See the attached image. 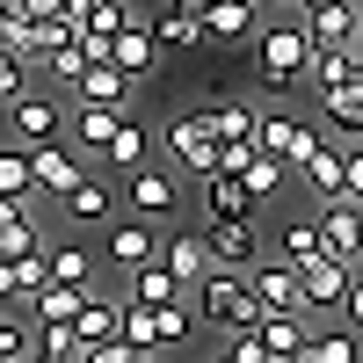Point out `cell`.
Returning a JSON list of instances; mask_svg holds the SVG:
<instances>
[{
    "label": "cell",
    "mask_w": 363,
    "mask_h": 363,
    "mask_svg": "<svg viewBox=\"0 0 363 363\" xmlns=\"http://www.w3.org/2000/svg\"><path fill=\"white\" fill-rule=\"evenodd\" d=\"M306 73H313L306 29L262 15V29H255V87H262V95H298V87H313Z\"/></svg>",
    "instance_id": "obj_1"
},
{
    "label": "cell",
    "mask_w": 363,
    "mask_h": 363,
    "mask_svg": "<svg viewBox=\"0 0 363 363\" xmlns=\"http://www.w3.org/2000/svg\"><path fill=\"white\" fill-rule=\"evenodd\" d=\"M189 306H196L203 327H218V335H233V327H255V320H262L255 291H247V269H218V262H211L203 277L189 284Z\"/></svg>",
    "instance_id": "obj_2"
},
{
    "label": "cell",
    "mask_w": 363,
    "mask_h": 363,
    "mask_svg": "<svg viewBox=\"0 0 363 363\" xmlns=\"http://www.w3.org/2000/svg\"><path fill=\"white\" fill-rule=\"evenodd\" d=\"M0 116H8V138H15V145H44V138H66V102H58V95H44L37 80H29L15 102H0Z\"/></svg>",
    "instance_id": "obj_3"
},
{
    "label": "cell",
    "mask_w": 363,
    "mask_h": 363,
    "mask_svg": "<svg viewBox=\"0 0 363 363\" xmlns=\"http://www.w3.org/2000/svg\"><path fill=\"white\" fill-rule=\"evenodd\" d=\"M22 153H29V189H37V203H58V196L87 174L73 138H44V145H22Z\"/></svg>",
    "instance_id": "obj_4"
},
{
    "label": "cell",
    "mask_w": 363,
    "mask_h": 363,
    "mask_svg": "<svg viewBox=\"0 0 363 363\" xmlns=\"http://www.w3.org/2000/svg\"><path fill=\"white\" fill-rule=\"evenodd\" d=\"M320 138H327V131H320V124H298L291 109H255V145H262V153H277L284 167H298Z\"/></svg>",
    "instance_id": "obj_5"
},
{
    "label": "cell",
    "mask_w": 363,
    "mask_h": 363,
    "mask_svg": "<svg viewBox=\"0 0 363 363\" xmlns=\"http://www.w3.org/2000/svg\"><path fill=\"white\" fill-rule=\"evenodd\" d=\"M313 233H320V247L335 255V262H349L356 277H363V233H356V196H327V203H313Z\"/></svg>",
    "instance_id": "obj_6"
},
{
    "label": "cell",
    "mask_w": 363,
    "mask_h": 363,
    "mask_svg": "<svg viewBox=\"0 0 363 363\" xmlns=\"http://www.w3.org/2000/svg\"><path fill=\"white\" fill-rule=\"evenodd\" d=\"M160 145H167V160L182 167V174H211V167H218V138H211V124H203V116H174V124L160 131Z\"/></svg>",
    "instance_id": "obj_7"
},
{
    "label": "cell",
    "mask_w": 363,
    "mask_h": 363,
    "mask_svg": "<svg viewBox=\"0 0 363 363\" xmlns=\"http://www.w3.org/2000/svg\"><path fill=\"white\" fill-rule=\"evenodd\" d=\"M102 262L109 269H145V262H160V233H153V218H109V233H102Z\"/></svg>",
    "instance_id": "obj_8"
},
{
    "label": "cell",
    "mask_w": 363,
    "mask_h": 363,
    "mask_svg": "<svg viewBox=\"0 0 363 363\" xmlns=\"http://www.w3.org/2000/svg\"><path fill=\"white\" fill-rule=\"evenodd\" d=\"M109 66H116V73H124L131 87H138L145 73H153V66H160V44H153V15H138V8H131V22H124V29H116V37H109Z\"/></svg>",
    "instance_id": "obj_9"
},
{
    "label": "cell",
    "mask_w": 363,
    "mask_h": 363,
    "mask_svg": "<svg viewBox=\"0 0 363 363\" xmlns=\"http://www.w3.org/2000/svg\"><path fill=\"white\" fill-rule=\"evenodd\" d=\"M320 131L335 138V145H363V80L320 87Z\"/></svg>",
    "instance_id": "obj_10"
},
{
    "label": "cell",
    "mask_w": 363,
    "mask_h": 363,
    "mask_svg": "<svg viewBox=\"0 0 363 363\" xmlns=\"http://www.w3.org/2000/svg\"><path fill=\"white\" fill-rule=\"evenodd\" d=\"M247 291H255V306L262 313H306V291H298V269L291 262H247Z\"/></svg>",
    "instance_id": "obj_11"
},
{
    "label": "cell",
    "mask_w": 363,
    "mask_h": 363,
    "mask_svg": "<svg viewBox=\"0 0 363 363\" xmlns=\"http://www.w3.org/2000/svg\"><path fill=\"white\" fill-rule=\"evenodd\" d=\"M262 15H269L262 0H211L196 22H203V44H255Z\"/></svg>",
    "instance_id": "obj_12"
},
{
    "label": "cell",
    "mask_w": 363,
    "mask_h": 363,
    "mask_svg": "<svg viewBox=\"0 0 363 363\" xmlns=\"http://www.w3.org/2000/svg\"><path fill=\"white\" fill-rule=\"evenodd\" d=\"M124 203H131V218H167V211L182 203V189H174V174H167V167L145 160V167L124 174Z\"/></svg>",
    "instance_id": "obj_13"
},
{
    "label": "cell",
    "mask_w": 363,
    "mask_h": 363,
    "mask_svg": "<svg viewBox=\"0 0 363 363\" xmlns=\"http://www.w3.org/2000/svg\"><path fill=\"white\" fill-rule=\"evenodd\" d=\"M291 182H298V189H306L313 203H327V196H349V182H342V145H335V138H320L313 153L291 167Z\"/></svg>",
    "instance_id": "obj_14"
},
{
    "label": "cell",
    "mask_w": 363,
    "mask_h": 363,
    "mask_svg": "<svg viewBox=\"0 0 363 363\" xmlns=\"http://www.w3.org/2000/svg\"><path fill=\"white\" fill-rule=\"evenodd\" d=\"M203 247H211L218 269H247V262H262V225L255 218H218L203 233Z\"/></svg>",
    "instance_id": "obj_15"
},
{
    "label": "cell",
    "mask_w": 363,
    "mask_h": 363,
    "mask_svg": "<svg viewBox=\"0 0 363 363\" xmlns=\"http://www.w3.org/2000/svg\"><path fill=\"white\" fill-rule=\"evenodd\" d=\"M349 277H356V269H349V262H335V255L306 262V269H298V291H306V313H342V291H349Z\"/></svg>",
    "instance_id": "obj_16"
},
{
    "label": "cell",
    "mask_w": 363,
    "mask_h": 363,
    "mask_svg": "<svg viewBox=\"0 0 363 363\" xmlns=\"http://www.w3.org/2000/svg\"><path fill=\"white\" fill-rule=\"evenodd\" d=\"M298 29H306L313 51H335L356 37V0H320V8H298Z\"/></svg>",
    "instance_id": "obj_17"
},
{
    "label": "cell",
    "mask_w": 363,
    "mask_h": 363,
    "mask_svg": "<svg viewBox=\"0 0 363 363\" xmlns=\"http://www.w3.org/2000/svg\"><path fill=\"white\" fill-rule=\"evenodd\" d=\"M95 160H102V167H116V174H131V167L153 160V131H145L138 116H116V131H109V145H102Z\"/></svg>",
    "instance_id": "obj_18"
},
{
    "label": "cell",
    "mask_w": 363,
    "mask_h": 363,
    "mask_svg": "<svg viewBox=\"0 0 363 363\" xmlns=\"http://www.w3.org/2000/svg\"><path fill=\"white\" fill-rule=\"evenodd\" d=\"M51 211H66L73 225H109V211H116V196H109V182H102V174H80V182H73V189L58 196Z\"/></svg>",
    "instance_id": "obj_19"
},
{
    "label": "cell",
    "mask_w": 363,
    "mask_h": 363,
    "mask_svg": "<svg viewBox=\"0 0 363 363\" xmlns=\"http://www.w3.org/2000/svg\"><path fill=\"white\" fill-rule=\"evenodd\" d=\"M203 211H211V225L218 218H255V196H247V182L233 167H211L203 174Z\"/></svg>",
    "instance_id": "obj_20"
},
{
    "label": "cell",
    "mask_w": 363,
    "mask_h": 363,
    "mask_svg": "<svg viewBox=\"0 0 363 363\" xmlns=\"http://www.w3.org/2000/svg\"><path fill=\"white\" fill-rule=\"evenodd\" d=\"M124 298H131V306H174V298H189V284H182L167 262H145V269L124 277Z\"/></svg>",
    "instance_id": "obj_21"
},
{
    "label": "cell",
    "mask_w": 363,
    "mask_h": 363,
    "mask_svg": "<svg viewBox=\"0 0 363 363\" xmlns=\"http://www.w3.org/2000/svg\"><path fill=\"white\" fill-rule=\"evenodd\" d=\"M203 124H211V138H255V109L233 95V87H211V102L196 109Z\"/></svg>",
    "instance_id": "obj_22"
},
{
    "label": "cell",
    "mask_w": 363,
    "mask_h": 363,
    "mask_svg": "<svg viewBox=\"0 0 363 363\" xmlns=\"http://www.w3.org/2000/svg\"><path fill=\"white\" fill-rule=\"evenodd\" d=\"M116 313H124V298H102V291H87V298H80V313H73L66 327H73V342L87 349V342H109V335H116Z\"/></svg>",
    "instance_id": "obj_23"
},
{
    "label": "cell",
    "mask_w": 363,
    "mask_h": 363,
    "mask_svg": "<svg viewBox=\"0 0 363 363\" xmlns=\"http://www.w3.org/2000/svg\"><path fill=\"white\" fill-rule=\"evenodd\" d=\"M116 116H124V109L73 102V109H66V138H73V145H87V153H102V145H109V131H116Z\"/></svg>",
    "instance_id": "obj_24"
},
{
    "label": "cell",
    "mask_w": 363,
    "mask_h": 363,
    "mask_svg": "<svg viewBox=\"0 0 363 363\" xmlns=\"http://www.w3.org/2000/svg\"><path fill=\"white\" fill-rule=\"evenodd\" d=\"M153 44L160 51H203V22L182 8V0H167V8L153 15Z\"/></svg>",
    "instance_id": "obj_25"
},
{
    "label": "cell",
    "mask_w": 363,
    "mask_h": 363,
    "mask_svg": "<svg viewBox=\"0 0 363 363\" xmlns=\"http://www.w3.org/2000/svg\"><path fill=\"white\" fill-rule=\"evenodd\" d=\"M29 363H80V342L66 320H29Z\"/></svg>",
    "instance_id": "obj_26"
},
{
    "label": "cell",
    "mask_w": 363,
    "mask_h": 363,
    "mask_svg": "<svg viewBox=\"0 0 363 363\" xmlns=\"http://www.w3.org/2000/svg\"><path fill=\"white\" fill-rule=\"evenodd\" d=\"M80 298H87L80 284H37V291L22 298V320H73Z\"/></svg>",
    "instance_id": "obj_27"
},
{
    "label": "cell",
    "mask_w": 363,
    "mask_h": 363,
    "mask_svg": "<svg viewBox=\"0 0 363 363\" xmlns=\"http://www.w3.org/2000/svg\"><path fill=\"white\" fill-rule=\"evenodd\" d=\"M240 182H247V196H255V203H277V196L291 189V167H284L277 153H262V145H255V160L240 167Z\"/></svg>",
    "instance_id": "obj_28"
},
{
    "label": "cell",
    "mask_w": 363,
    "mask_h": 363,
    "mask_svg": "<svg viewBox=\"0 0 363 363\" xmlns=\"http://www.w3.org/2000/svg\"><path fill=\"white\" fill-rule=\"evenodd\" d=\"M196 306L189 298H174V306H153V349H182V342H196Z\"/></svg>",
    "instance_id": "obj_29"
},
{
    "label": "cell",
    "mask_w": 363,
    "mask_h": 363,
    "mask_svg": "<svg viewBox=\"0 0 363 363\" xmlns=\"http://www.w3.org/2000/svg\"><path fill=\"white\" fill-rule=\"evenodd\" d=\"M306 363H363V335L356 327H313Z\"/></svg>",
    "instance_id": "obj_30"
},
{
    "label": "cell",
    "mask_w": 363,
    "mask_h": 363,
    "mask_svg": "<svg viewBox=\"0 0 363 363\" xmlns=\"http://www.w3.org/2000/svg\"><path fill=\"white\" fill-rule=\"evenodd\" d=\"M73 87H80V102H102V109H124V95H131V80L116 73L109 58H102V66H80Z\"/></svg>",
    "instance_id": "obj_31"
},
{
    "label": "cell",
    "mask_w": 363,
    "mask_h": 363,
    "mask_svg": "<svg viewBox=\"0 0 363 363\" xmlns=\"http://www.w3.org/2000/svg\"><path fill=\"white\" fill-rule=\"evenodd\" d=\"M160 262L174 269V277H182V284H196V277H203V269H211V247H203V240H196V233H167V240H160Z\"/></svg>",
    "instance_id": "obj_32"
},
{
    "label": "cell",
    "mask_w": 363,
    "mask_h": 363,
    "mask_svg": "<svg viewBox=\"0 0 363 363\" xmlns=\"http://www.w3.org/2000/svg\"><path fill=\"white\" fill-rule=\"evenodd\" d=\"M44 269H51V284H80V291H95V255L80 247H44Z\"/></svg>",
    "instance_id": "obj_33"
},
{
    "label": "cell",
    "mask_w": 363,
    "mask_h": 363,
    "mask_svg": "<svg viewBox=\"0 0 363 363\" xmlns=\"http://www.w3.org/2000/svg\"><path fill=\"white\" fill-rule=\"evenodd\" d=\"M327 247H320V233H313V218H291L284 233H277V262H291V269H306V262H320Z\"/></svg>",
    "instance_id": "obj_34"
},
{
    "label": "cell",
    "mask_w": 363,
    "mask_h": 363,
    "mask_svg": "<svg viewBox=\"0 0 363 363\" xmlns=\"http://www.w3.org/2000/svg\"><path fill=\"white\" fill-rule=\"evenodd\" d=\"M80 66H87V58H80V37H66V44H51V51L37 58V73H44V87H73V80H80Z\"/></svg>",
    "instance_id": "obj_35"
},
{
    "label": "cell",
    "mask_w": 363,
    "mask_h": 363,
    "mask_svg": "<svg viewBox=\"0 0 363 363\" xmlns=\"http://www.w3.org/2000/svg\"><path fill=\"white\" fill-rule=\"evenodd\" d=\"M0 196L37 203V189H29V153H22V145H0Z\"/></svg>",
    "instance_id": "obj_36"
},
{
    "label": "cell",
    "mask_w": 363,
    "mask_h": 363,
    "mask_svg": "<svg viewBox=\"0 0 363 363\" xmlns=\"http://www.w3.org/2000/svg\"><path fill=\"white\" fill-rule=\"evenodd\" d=\"M0 363H29V320H22V306H0Z\"/></svg>",
    "instance_id": "obj_37"
},
{
    "label": "cell",
    "mask_w": 363,
    "mask_h": 363,
    "mask_svg": "<svg viewBox=\"0 0 363 363\" xmlns=\"http://www.w3.org/2000/svg\"><path fill=\"white\" fill-rule=\"evenodd\" d=\"M313 87H335V80H356V51L349 44H335V51H313V73H306Z\"/></svg>",
    "instance_id": "obj_38"
},
{
    "label": "cell",
    "mask_w": 363,
    "mask_h": 363,
    "mask_svg": "<svg viewBox=\"0 0 363 363\" xmlns=\"http://www.w3.org/2000/svg\"><path fill=\"white\" fill-rule=\"evenodd\" d=\"M124 22H131V0H87V15H80V29H102V37H116Z\"/></svg>",
    "instance_id": "obj_39"
},
{
    "label": "cell",
    "mask_w": 363,
    "mask_h": 363,
    "mask_svg": "<svg viewBox=\"0 0 363 363\" xmlns=\"http://www.w3.org/2000/svg\"><path fill=\"white\" fill-rule=\"evenodd\" d=\"M22 87H29V58H22L15 44H0V102H15Z\"/></svg>",
    "instance_id": "obj_40"
},
{
    "label": "cell",
    "mask_w": 363,
    "mask_h": 363,
    "mask_svg": "<svg viewBox=\"0 0 363 363\" xmlns=\"http://www.w3.org/2000/svg\"><path fill=\"white\" fill-rule=\"evenodd\" d=\"M225 356H233V363H269V349H262L255 327H233V335H225Z\"/></svg>",
    "instance_id": "obj_41"
},
{
    "label": "cell",
    "mask_w": 363,
    "mask_h": 363,
    "mask_svg": "<svg viewBox=\"0 0 363 363\" xmlns=\"http://www.w3.org/2000/svg\"><path fill=\"white\" fill-rule=\"evenodd\" d=\"M80 363H138V349H131L124 335H109V342H87V349H80Z\"/></svg>",
    "instance_id": "obj_42"
},
{
    "label": "cell",
    "mask_w": 363,
    "mask_h": 363,
    "mask_svg": "<svg viewBox=\"0 0 363 363\" xmlns=\"http://www.w3.org/2000/svg\"><path fill=\"white\" fill-rule=\"evenodd\" d=\"M342 327L363 335V277H349V291H342Z\"/></svg>",
    "instance_id": "obj_43"
},
{
    "label": "cell",
    "mask_w": 363,
    "mask_h": 363,
    "mask_svg": "<svg viewBox=\"0 0 363 363\" xmlns=\"http://www.w3.org/2000/svg\"><path fill=\"white\" fill-rule=\"evenodd\" d=\"M8 29H15V0H0V37H8Z\"/></svg>",
    "instance_id": "obj_44"
},
{
    "label": "cell",
    "mask_w": 363,
    "mask_h": 363,
    "mask_svg": "<svg viewBox=\"0 0 363 363\" xmlns=\"http://www.w3.org/2000/svg\"><path fill=\"white\" fill-rule=\"evenodd\" d=\"M138 363H174V349H145V356H138Z\"/></svg>",
    "instance_id": "obj_45"
},
{
    "label": "cell",
    "mask_w": 363,
    "mask_h": 363,
    "mask_svg": "<svg viewBox=\"0 0 363 363\" xmlns=\"http://www.w3.org/2000/svg\"><path fill=\"white\" fill-rule=\"evenodd\" d=\"M349 51H356V80H363V37H349Z\"/></svg>",
    "instance_id": "obj_46"
},
{
    "label": "cell",
    "mask_w": 363,
    "mask_h": 363,
    "mask_svg": "<svg viewBox=\"0 0 363 363\" xmlns=\"http://www.w3.org/2000/svg\"><path fill=\"white\" fill-rule=\"evenodd\" d=\"M182 8H189V15H203V8H211V0H182Z\"/></svg>",
    "instance_id": "obj_47"
},
{
    "label": "cell",
    "mask_w": 363,
    "mask_h": 363,
    "mask_svg": "<svg viewBox=\"0 0 363 363\" xmlns=\"http://www.w3.org/2000/svg\"><path fill=\"white\" fill-rule=\"evenodd\" d=\"M262 8H298V0H262Z\"/></svg>",
    "instance_id": "obj_48"
},
{
    "label": "cell",
    "mask_w": 363,
    "mask_h": 363,
    "mask_svg": "<svg viewBox=\"0 0 363 363\" xmlns=\"http://www.w3.org/2000/svg\"><path fill=\"white\" fill-rule=\"evenodd\" d=\"M356 37H363V0H356Z\"/></svg>",
    "instance_id": "obj_49"
},
{
    "label": "cell",
    "mask_w": 363,
    "mask_h": 363,
    "mask_svg": "<svg viewBox=\"0 0 363 363\" xmlns=\"http://www.w3.org/2000/svg\"><path fill=\"white\" fill-rule=\"evenodd\" d=\"M211 363H233V356H211Z\"/></svg>",
    "instance_id": "obj_50"
}]
</instances>
